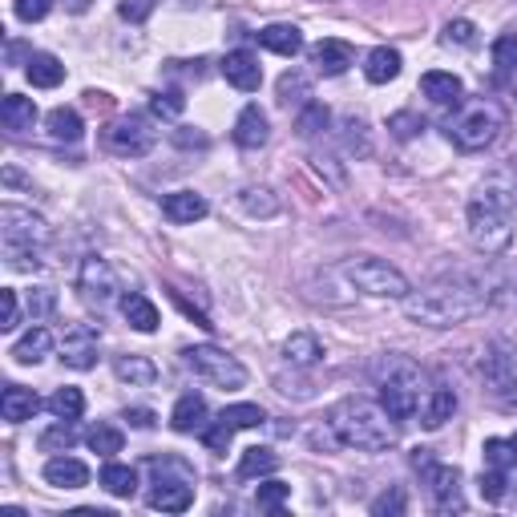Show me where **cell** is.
I'll use <instances>...</instances> for the list:
<instances>
[{"mask_svg":"<svg viewBox=\"0 0 517 517\" xmlns=\"http://www.w3.org/2000/svg\"><path fill=\"white\" fill-rule=\"evenodd\" d=\"M493 291H485V283L473 279H441L429 283L421 291H408L404 295V316L412 324H425V328H457L473 316H481L489 307Z\"/></svg>","mask_w":517,"mask_h":517,"instance_id":"cell-1","label":"cell"},{"mask_svg":"<svg viewBox=\"0 0 517 517\" xmlns=\"http://www.w3.org/2000/svg\"><path fill=\"white\" fill-rule=\"evenodd\" d=\"M328 433L336 445L356 453H388L396 445V421L384 412V404L364 396H344L328 408Z\"/></svg>","mask_w":517,"mask_h":517,"instance_id":"cell-2","label":"cell"},{"mask_svg":"<svg viewBox=\"0 0 517 517\" xmlns=\"http://www.w3.org/2000/svg\"><path fill=\"white\" fill-rule=\"evenodd\" d=\"M513 206H517V194L501 190V182H485L481 194L469 202V211H465L469 243L481 255H501L509 247V239H513Z\"/></svg>","mask_w":517,"mask_h":517,"instance_id":"cell-3","label":"cell"},{"mask_svg":"<svg viewBox=\"0 0 517 517\" xmlns=\"http://www.w3.org/2000/svg\"><path fill=\"white\" fill-rule=\"evenodd\" d=\"M429 388H425V372L404 360V356H388L380 364V404L384 412L400 425V421H412L421 412Z\"/></svg>","mask_w":517,"mask_h":517,"instance_id":"cell-4","label":"cell"},{"mask_svg":"<svg viewBox=\"0 0 517 517\" xmlns=\"http://www.w3.org/2000/svg\"><path fill=\"white\" fill-rule=\"evenodd\" d=\"M150 473H154V489H150V509L162 513H186L194 505V473L186 461L178 457H150Z\"/></svg>","mask_w":517,"mask_h":517,"instance_id":"cell-5","label":"cell"},{"mask_svg":"<svg viewBox=\"0 0 517 517\" xmlns=\"http://www.w3.org/2000/svg\"><path fill=\"white\" fill-rule=\"evenodd\" d=\"M501 130H505V114H501L497 101H473V106H465V110L449 122V138H453V146L465 150V154H477V150L493 146Z\"/></svg>","mask_w":517,"mask_h":517,"instance_id":"cell-6","label":"cell"},{"mask_svg":"<svg viewBox=\"0 0 517 517\" xmlns=\"http://www.w3.org/2000/svg\"><path fill=\"white\" fill-rule=\"evenodd\" d=\"M182 360L198 380H206L211 388H223V392L247 388V368L235 356H227L223 348H215V344H194V348L182 352Z\"/></svg>","mask_w":517,"mask_h":517,"instance_id":"cell-7","label":"cell"},{"mask_svg":"<svg viewBox=\"0 0 517 517\" xmlns=\"http://www.w3.org/2000/svg\"><path fill=\"white\" fill-rule=\"evenodd\" d=\"M412 469L421 473L433 505L441 513H461L465 509V493H461V469L457 465H445L433 457V449H417L412 453Z\"/></svg>","mask_w":517,"mask_h":517,"instance_id":"cell-8","label":"cell"},{"mask_svg":"<svg viewBox=\"0 0 517 517\" xmlns=\"http://www.w3.org/2000/svg\"><path fill=\"white\" fill-rule=\"evenodd\" d=\"M344 279H348L356 291L372 295V299H404V295L412 291L408 279H404V271H396L392 263L372 259V255L348 259V263H344Z\"/></svg>","mask_w":517,"mask_h":517,"instance_id":"cell-9","label":"cell"},{"mask_svg":"<svg viewBox=\"0 0 517 517\" xmlns=\"http://www.w3.org/2000/svg\"><path fill=\"white\" fill-rule=\"evenodd\" d=\"M101 142H106L114 154H122V158H146L154 150V142H158V130L150 126V118L126 114V118H118V122L106 126Z\"/></svg>","mask_w":517,"mask_h":517,"instance_id":"cell-10","label":"cell"},{"mask_svg":"<svg viewBox=\"0 0 517 517\" xmlns=\"http://www.w3.org/2000/svg\"><path fill=\"white\" fill-rule=\"evenodd\" d=\"M477 372H481V380H485V388L493 396H505L517 384V344L513 340H501V336L489 340L485 352H481Z\"/></svg>","mask_w":517,"mask_h":517,"instance_id":"cell-11","label":"cell"},{"mask_svg":"<svg viewBox=\"0 0 517 517\" xmlns=\"http://www.w3.org/2000/svg\"><path fill=\"white\" fill-rule=\"evenodd\" d=\"M77 291H81V299H85L89 307H110V303L118 299V291H122L114 263L89 255V259L81 263V271H77Z\"/></svg>","mask_w":517,"mask_h":517,"instance_id":"cell-12","label":"cell"},{"mask_svg":"<svg viewBox=\"0 0 517 517\" xmlns=\"http://www.w3.org/2000/svg\"><path fill=\"white\" fill-rule=\"evenodd\" d=\"M0 235H5V243L41 247L49 239V223L41 215L25 211V206H17V202H5V206H0Z\"/></svg>","mask_w":517,"mask_h":517,"instance_id":"cell-13","label":"cell"},{"mask_svg":"<svg viewBox=\"0 0 517 517\" xmlns=\"http://www.w3.org/2000/svg\"><path fill=\"white\" fill-rule=\"evenodd\" d=\"M97 344H101V336L93 324H69L61 336V364L73 372H89L97 364Z\"/></svg>","mask_w":517,"mask_h":517,"instance_id":"cell-14","label":"cell"},{"mask_svg":"<svg viewBox=\"0 0 517 517\" xmlns=\"http://www.w3.org/2000/svg\"><path fill=\"white\" fill-rule=\"evenodd\" d=\"M223 77L239 89V93H255L263 85V69H259V57L251 49H235L223 57Z\"/></svg>","mask_w":517,"mask_h":517,"instance_id":"cell-15","label":"cell"},{"mask_svg":"<svg viewBox=\"0 0 517 517\" xmlns=\"http://www.w3.org/2000/svg\"><path fill=\"white\" fill-rule=\"evenodd\" d=\"M37 408H41V400H37V392H33V388L9 384L5 392H0V417H5L9 425H25V421H33V417H37Z\"/></svg>","mask_w":517,"mask_h":517,"instance_id":"cell-16","label":"cell"},{"mask_svg":"<svg viewBox=\"0 0 517 517\" xmlns=\"http://www.w3.org/2000/svg\"><path fill=\"white\" fill-rule=\"evenodd\" d=\"M206 211H211V206H206V198L198 190H174L162 198V215L170 223H198V219H206Z\"/></svg>","mask_w":517,"mask_h":517,"instance_id":"cell-17","label":"cell"},{"mask_svg":"<svg viewBox=\"0 0 517 517\" xmlns=\"http://www.w3.org/2000/svg\"><path fill=\"white\" fill-rule=\"evenodd\" d=\"M206 396H198V392H186V396H178V404H174V412H170V429L174 433H202L206 429Z\"/></svg>","mask_w":517,"mask_h":517,"instance_id":"cell-18","label":"cell"},{"mask_svg":"<svg viewBox=\"0 0 517 517\" xmlns=\"http://www.w3.org/2000/svg\"><path fill=\"white\" fill-rule=\"evenodd\" d=\"M352 61H356V53H352V45H348V41L328 37V41L312 45V65H316L324 77H340V73H344Z\"/></svg>","mask_w":517,"mask_h":517,"instance_id":"cell-19","label":"cell"},{"mask_svg":"<svg viewBox=\"0 0 517 517\" xmlns=\"http://www.w3.org/2000/svg\"><path fill=\"white\" fill-rule=\"evenodd\" d=\"M267 138H271L267 114H263L259 106H247V110L239 114V122H235V146H239V150H259V146H267Z\"/></svg>","mask_w":517,"mask_h":517,"instance_id":"cell-20","label":"cell"},{"mask_svg":"<svg viewBox=\"0 0 517 517\" xmlns=\"http://www.w3.org/2000/svg\"><path fill=\"white\" fill-rule=\"evenodd\" d=\"M421 93L433 101V106H461L465 85H461V77H457V73H441V69H433V73H425V77H421Z\"/></svg>","mask_w":517,"mask_h":517,"instance_id":"cell-21","label":"cell"},{"mask_svg":"<svg viewBox=\"0 0 517 517\" xmlns=\"http://www.w3.org/2000/svg\"><path fill=\"white\" fill-rule=\"evenodd\" d=\"M45 481L53 489H81L89 485V465L77 457H49L45 461Z\"/></svg>","mask_w":517,"mask_h":517,"instance_id":"cell-22","label":"cell"},{"mask_svg":"<svg viewBox=\"0 0 517 517\" xmlns=\"http://www.w3.org/2000/svg\"><path fill=\"white\" fill-rule=\"evenodd\" d=\"M114 376L130 388H150L158 380V368L150 356H138V352H126V356H114Z\"/></svg>","mask_w":517,"mask_h":517,"instance_id":"cell-23","label":"cell"},{"mask_svg":"<svg viewBox=\"0 0 517 517\" xmlns=\"http://www.w3.org/2000/svg\"><path fill=\"white\" fill-rule=\"evenodd\" d=\"M122 316H126V324H130L134 332H146V336L158 332V324H162V320H158V307H154L142 291H126V295H122Z\"/></svg>","mask_w":517,"mask_h":517,"instance_id":"cell-24","label":"cell"},{"mask_svg":"<svg viewBox=\"0 0 517 517\" xmlns=\"http://www.w3.org/2000/svg\"><path fill=\"white\" fill-rule=\"evenodd\" d=\"M283 360L291 368H316L324 360V344L312 332H295V336L283 340Z\"/></svg>","mask_w":517,"mask_h":517,"instance_id":"cell-25","label":"cell"},{"mask_svg":"<svg viewBox=\"0 0 517 517\" xmlns=\"http://www.w3.org/2000/svg\"><path fill=\"white\" fill-rule=\"evenodd\" d=\"M453 412H457V392L453 388H429V396L421 404V425L441 429L445 421H453Z\"/></svg>","mask_w":517,"mask_h":517,"instance_id":"cell-26","label":"cell"},{"mask_svg":"<svg viewBox=\"0 0 517 517\" xmlns=\"http://www.w3.org/2000/svg\"><path fill=\"white\" fill-rule=\"evenodd\" d=\"M400 53L392 49V45H376L368 57H364V77L372 81V85H388V81H396L400 77Z\"/></svg>","mask_w":517,"mask_h":517,"instance_id":"cell-27","label":"cell"},{"mask_svg":"<svg viewBox=\"0 0 517 517\" xmlns=\"http://www.w3.org/2000/svg\"><path fill=\"white\" fill-rule=\"evenodd\" d=\"M49 352H53V332L37 324V328H29V332L13 344V352H9V356H13L17 364H41Z\"/></svg>","mask_w":517,"mask_h":517,"instance_id":"cell-28","label":"cell"},{"mask_svg":"<svg viewBox=\"0 0 517 517\" xmlns=\"http://www.w3.org/2000/svg\"><path fill=\"white\" fill-rule=\"evenodd\" d=\"M239 206H243L251 219H275V215L283 211V202L275 198L271 186H243V190H239Z\"/></svg>","mask_w":517,"mask_h":517,"instance_id":"cell-29","label":"cell"},{"mask_svg":"<svg viewBox=\"0 0 517 517\" xmlns=\"http://www.w3.org/2000/svg\"><path fill=\"white\" fill-rule=\"evenodd\" d=\"M259 45L279 57H295V53H303V33L295 25H267V29H259Z\"/></svg>","mask_w":517,"mask_h":517,"instance_id":"cell-30","label":"cell"},{"mask_svg":"<svg viewBox=\"0 0 517 517\" xmlns=\"http://www.w3.org/2000/svg\"><path fill=\"white\" fill-rule=\"evenodd\" d=\"M0 118H5V126H9L13 134L33 130V122H37V106H33V97L9 93V97H5V106H0Z\"/></svg>","mask_w":517,"mask_h":517,"instance_id":"cell-31","label":"cell"},{"mask_svg":"<svg viewBox=\"0 0 517 517\" xmlns=\"http://www.w3.org/2000/svg\"><path fill=\"white\" fill-rule=\"evenodd\" d=\"M25 73H29V81H33L37 89H57V85L65 81V65H61L53 53H33Z\"/></svg>","mask_w":517,"mask_h":517,"instance_id":"cell-32","label":"cell"},{"mask_svg":"<svg viewBox=\"0 0 517 517\" xmlns=\"http://www.w3.org/2000/svg\"><path fill=\"white\" fill-rule=\"evenodd\" d=\"M340 138H344V150L356 154V158H368L372 154V138H368V122L360 114H344L340 118Z\"/></svg>","mask_w":517,"mask_h":517,"instance_id":"cell-33","label":"cell"},{"mask_svg":"<svg viewBox=\"0 0 517 517\" xmlns=\"http://www.w3.org/2000/svg\"><path fill=\"white\" fill-rule=\"evenodd\" d=\"M101 489H106L110 497H134L138 493V473L130 465L110 461L106 469H101Z\"/></svg>","mask_w":517,"mask_h":517,"instance_id":"cell-34","label":"cell"},{"mask_svg":"<svg viewBox=\"0 0 517 517\" xmlns=\"http://www.w3.org/2000/svg\"><path fill=\"white\" fill-rule=\"evenodd\" d=\"M45 126H49V134H53L57 142H77V138L85 134V126H81V114H77L73 106H57V110H49Z\"/></svg>","mask_w":517,"mask_h":517,"instance_id":"cell-35","label":"cell"},{"mask_svg":"<svg viewBox=\"0 0 517 517\" xmlns=\"http://www.w3.org/2000/svg\"><path fill=\"white\" fill-rule=\"evenodd\" d=\"M279 469V457L271 453V449H247L243 453V461H239V469H235V477L239 481H255V477H267V473H275Z\"/></svg>","mask_w":517,"mask_h":517,"instance_id":"cell-36","label":"cell"},{"mask_svg":"<svg viewBox=\"0 0 517 517\" xmlns=\"http://www.w3.org/2000/svg\"><path fill=\"white\" fill-rule=\"evenodd\" d=\"M85 445H89L97 457H114V453H122L126 437H122V429H114V425H93V429L85 433Z\"/></svg>","mask_w":517,"mask_h":517,"instance_id":"cell-37","label":"cell"},{"mask_svg":"<svg viewBox=\"0 0 517 517\" xmlns=\"http://www.w3.org/2000/svg\"><path fill=\"white\" fill-rule=\"evenodd\" d=\"M513 73H517V37L505 33V37L493 41V77L497 81H509Z\"/></svg>","mask_w":517,"mask_h":517,"instance_id":"cell-38","label":"cell"},{"mask_svg":"<svg viewBox=\"0 0 517 517\" xmlns=\"http://www.w3.org/2000/svg\"><path fill=\"white\" fill-rule=\"evenodd\" d=\"M49 412L57 421H77L81 412H85V396H81V388H57L53 396H49Z\"/></svg>","mask_w":517,"mask_h":517,"instance_id":"cell-39","label":"cell"},{"mask_svg":"<svg viewBox=\"0 0 517 517\" xmlns=\"http://www.w3.org/2000/svg\"><path fill=\"white\" fill-rule=\"evenodd\" d=\"M328 106H320V101H307V106H299V118H295V130L299 138H316L328 130Z\"/></svg>","mask_w":517,"mask_h":517,"instance_id":"cell-40","label":"cell"},{"mask_svg":"<svg viewBox=\"0 0 517 517\" xmlns=\"http://www.w3.org/2000/svg\"><path fill=\"white\" fill-rule=\"evenodd\" d=\"M307 97H312V85L299 69L279 77V106H307Z\"/></svg>","mask_w":517,"mask_h":517,"instance_id":"cell-41","label":"cell"},{"mask_svg":"<svg viewBox=\"0 0 517 517\" xmlns=\"http://www.w3.org/2000/svg\"><path fill=\"white\" fill-rule=\"evenodd\" d=\"M41 453H65V449H73L77 445V429H73V421H57L53 429H45L41 433Z\"/></svg>","mask_w":517,"mask_h":517,"instance_id":"cell-42","label":"cell"},{"mask_svg":"<svg viewBox=\"0 0 517 517\" xmlns=\"http://www.w3.org/2000/svg\"><path fill=\"white\" fill-rule=\"evenodd\" d=\"M287 497H291V485H283V481H263L259 493H255V505H259L263 513H283Z\"/></svg>","mask_w":517,"mask_h":517,"instance_id":"cell-43","label":"cell"},{"mask_svg":"<svg viewBox=\"0 0 517 517\" xmlns=\"http://www.w3.org/2000/svg\"><path fill=\"white\" fill-rule=\"evenodd\" d=\"M509 485H513V469H485L481 473V497L485 501H505Z\"/></svg>","mask_w":517,"mask_h":517,"instance_id":"cell-44","label":"cell"},{"mask_svg":"<svg viewBox=\"0 0 517 517\" xmlns=\"http://www.w3.org/2000/svg\"><path fill=\"white\" fill-rule=\"evenodd\" d=\"M223 421H231L235 429H259L267 421V412L259 404H231V408H223Z\"/></svg>","mask_w":517,"mask_h":517,"instance_id":"cell-45","label":"cell"},{"mask_svg":"<svg viewBox=\"0 0 517 517\" xmlns=\"http://www.w3.org/2000/svg\"><path fill=\"white\" fill-rule=\"evenodd\" d=\"M5 259L13 271H37L45 259H41V247H25V243H5Z\"/></svg>","mask_w":517,"mask_h":517,"instance_id":"cell-46","label":"cell"},{"mask_svg":"<svg viewBox=\"0 0 517 517\" xmlns=\"http://www.w3.org/2000/svg\"><path fill=\"white\" fill-rule=\"evenodd\" d=\"M25 307H29L33 324L49 320V316L57 312V295H53V287H33V291H29V299H25Z\"/></svg>","mask_w":517,"mask_h":517,"instance_id":"cell-47","label":"cell"},{"mask_svg":"<svg viewBox=\"0 0 517 517\" xmlns=\"http://www.w3.org/2000/svg\"><path fill=\"white\" fill-rule=\"evenodd\" d=\"M231 437H235V425H231V421H223V417H219L215 425H206V429H202V445L211 449V453H227V449H231Z\"/></svg>","mask_w":517,"mask_h":517,"instance_id":"cell-48","label":"cell"},{"mask_svg":"<svg viewBox=\"0 0 517 517\" xmlns=\"http://www.w3.org/2000/svg\"><path fill=\"white\" fill-rule=\"evenodd\" d=\"M150 110L158 118H178L186 110V97H182V89H158L154 101H150Z\"/></svg>","mask_w":517,"mask_h":517,"instance_id":"cell-49","label":"cell"},{"mask_svg":"<svg viewBox=\"0 0 517 517\" xmlns=\"http://www.w3.org/2000/svg\"><path fill=\"white\" fill-rule=\"evenodd\" d=\"M388 130H392V138L408 142V138H417V134L425 130V118H417V114L400 110V114H392V118H388Z\"/></svg>","mask_w":517,"mask_h":517,"instance_id":"cell-50","label":"cell"},{"mask_svg":"<svg viewBox=\"0 0 517 517\" xmlns=\"http://www.w3.org/2000/svg\"><path fill=\"white\" fill-rule=\"evenodd\" d=\"M0 307H5V316H0V332H13L21 324V299L13 287H0Z\"/></svg>","mask_w":517,"mask_h":517,"instance_id":"cell-51","label":"cell"},{"mask_svg":"<svg viewBox=\"0 0 517 517\" xmlns=\"http://www.w3.org/2000/svg\"><path fill=\"white\" fill-rule=\"evenodd\" d=\"M49 9H53V0H13V13H17L25 25L45 21V17H49Z\"/></svg>","mask_w":517,"mask_h":517,"instance_id":"cell-52","label":"cell"},{"mask_svg":"<svg viewBox=\"0 0 517 517\" xmlns=\"http://www.w3.org/2000/svg\"><path fill=\"white\" fill-rule=\"evenodd\" d=\"M441 41H445V45H457V49H469V45L477 41V29H473V21H449Z\"/></svg>","mask_w":517,"mask_h":517,"instance_id":"cell-53","label":"cell"},{"mask_svg":"<svg viewBox=\"0 0 517 517\" xmlns=\"http://www.w3.org/2000/svg\"><path fill=\"white\" fill-rule=\"evenodd\" d=\"M408 509V497H404V489H388V493H380L376 501H372V513L376 517H396V513H404Z\"/></svg>","mask_w":517,"mask_h":517,"instance_id":"cell-54","label":"cell"},{"mask_svg":"<svg viewBox=\"0 0 517 517\" xmlns=\"http://www.w3.org/2000/svg\"><path fill=\"white\" fill-rule=\"evenodd\" d=\"M154 9H158V0H122V5H118L122 21H130V25H142Z\"/></svg>","mask_w":517,"mask_h":517,"instance_id":"cell-55","label":"cell"},{"mask_svg":"<svg viewBox=\"0 0 517 517\" xmlns=\"http://www.w3.org/2000/svg\"><path fill=\"white\" fill-rule=\"evenodd\" d=\"M126 421H130L134 429H154V421H158V417H154L150 408H126Z\"/></svg>","mask_w":517,"mask_h":517,"instance_id":"cell-56","label":"cell"},{"mask_svg":"<svg viewBox=\"0 0 517 517\" xmlns=\"http://www.w3.org/2000/svg\"><path fill=\"white\" fill-rule=\"evenodd\" d=\"M316 166H320V170H328L336 186H344V182H348V174H344V170L336 166V158H332V154H316Z\"/></svg>","mask_w":517,"mask_h":517,"instance_id":"cell-57","label":"cell"},{"mask_svg":"<svg viewBox=\"0 0 517 517\" xmlns=\"http://www.w3.org/2000/svg\"><path fill=\"white\" fill-rule=\"evenodd\" d=\"M85 106H93V110H110V93L89 89V93H85Z\"/></svg>","mask_w":517,"mask_h":517,"instance_id":"cell-58","label":"cell"},{"mask_svg":"<svg viewBox=\"0 0 517 517\" xmlns=\"http://www.w3.org/2000/svg\"><path fill=\"white\" fill-rule=\"evenodd\" d=\"M174 142H178V146H206V134H186V130H178Z\"/></svg>","mask_w":517,"mask_h":517,"instance_id":"cell-59","label":"cell"},{"mask_svg":"<svg viewBox=\"0 0 517 517\" xmlns=\"http://www.w3.org/2000/svg\"><path fill=\"white\" fill-rule=\"evenodd\" d=\"M501 408H509V412H517V384H513V388H509V392L501 396Z\"/></svg>","mask_w":517,"mask_h":517,"instance_id":"cell-60","label":"cell"},{"mask_svg":"<svg viewBox=\"0 0 517 517\" xmlns=\"http://www.w3.org/2000/svg\"><path fill=\"white\" fill-rule=\"evenodd\" d=\"M65 5H69V13H85V9H89V0H65Z\"/></svg>","mask_w":517,"mask_h":517,"instance_id":"cell-61","label":"cell"},{"mask_svg":"<svg viewBox=\"0 0 517 517\" xmlns=\"http://www.w3.org/2000/svg\"><path fill=\"white\" fill-rule=\"evenodd\" d=\"M509 449H513V457H517V433H513V437H509Z\"/></svg>","mask_w":517,"mask_h":517,"instance_id":"cell-62","label":"cell"}]
</instances>
